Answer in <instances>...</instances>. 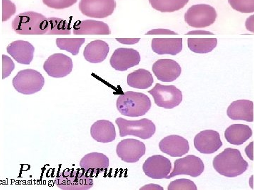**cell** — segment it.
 <instances>
[{"label": "cell", "mask_w": 254, "mask_h": 190, "mask_svg": "<svg viewBox=\"0 0 254 190\" xmlns=\"http://www.w3.org/2000/svg\"><path fill=\"white\" fill-rule=\"evenodd\" d=\"M12 28L20 35H70L71 24L59 18L46 17L33 11L17 15Z\"/></svg>", "instance_id": "1"}, {"label": "cell", "mask_w": 254, "mask_h": 190, "mask_svg": "<svg viewBox=\"0 0 254 190\" xmlns=\"http://www.w3.org/2000/svg\"><path fill=\"white\" fill-rule=\"evenodd\" d=\"M213 168L222 176L235 178L248 169L249 164L239 150L227 148L214 158Z\"/></svg>", "instance_id": "2"}, {"label": "cell", "mask_w": 254, "mask_h": 190, "mask_svg": "<svg viewBox=\"0 0 254 190\" xmlns=\"http://www.w3.org/2000/svg\"><path fill=\"white\" fill-rule=\"evenodd\" d=\"M117 109L119 112L128 117H139L148 113L151 108V101L146 95L133 91H127L118 96Z\"/></svg>", "instance_id": "3"}, {"label": "cell", "mask_w": 254, "mask_h": 190, "mask_svg": "<svg viewBox=\"0 0 254 190\" xmlns=\"http://www.w3.org/2000/svg\"><path fill=\"white\" fill-rule=\"evenodd\" d=\"M55 184L63 190H87L93 186V181L87 173L67 168L58 173L55 178Z\"/></svg>", "instance_id": "4"}, {"label": "cell", "mask_w": 254, "mask_h": 190, "mask_svg": "<svg viewBox=\"0 0 254 190\" xmlns=\"http://www.w3.org/2000/svg\"><path fill=\"white\" fill-rule=\"evenodd\" d=\"M120 130V136H133L141 139H149L156 131V127L153 121L147 118L139 121H128L118 118L115 121Z\"/></svg>", "instance_id": "5"}, {"label": "cell", "mask_w": 254, "mask_h": 190, "mask_svg": "<svg viewBox=\"0 0 254 190\" xmlns=\"http://www.w3.org/2000/svg\"><path fill=\"white\" fill-rule=\"evenodd\" d=\"M216 10L208 4L193 5L185 14V22L195 28L208 27L217 19Z\"/></svg>", "instance_id": "6"}, {"label": "cell", "mask_w": 254, "mask_h": 190, "mask_svg": "<svg viewBox=\"0 0 254 190\" xmlns=\"http://www.w3.org/2000/svg\"><path fill=\"white\" fill-rule=\"evenodd\" d=\"M16 91L23 95H32L41 91L45 84L43 75L33 69L19 71L13 79Z\"/></svg>", "instance_id": "7"}, {"label": "cell", "mask_w": 254, "mask_h": 190, "mask_svg": "<svg viewBox=\"0 0 254 190\" xmlns=\"http://www.w3.org/2000/svg\"><path fill=\"white\" fill-rule=\"evenodd\" d=\"M148 93L153 96L157 106L165 109H173L182 101V92L175 86H163L156 83Z\"/></svg>", "instance_id": "8"}, {"label": "cell", "mask_w": 254, "mask_h": 190, "mask_svg": "<svg viewBox=\"0 0 254 190\" xmlns=\"http://www.w3.org/2000/svg\"><path fill=\"white\" fill-rule=\"evenodd\" d=\"M116 7L115 0H81L79 9L88 17L105 18L111 16Z\"/></svg>", "instance_id": "9"}, {"label": "cell", "mask_w": 254, "mask_h": 190, "mask_svg": "<svg viewBox=\"0 0 254 190\" xmlns=\"http://www.w3.org/2000/svg\"><path fill=\"white\" fill-rule=\"evenodd\" d=\"M145 145L141 141L136 139H125L118 143L117 146V155L122 161L128 163L138 162L140 158L145 154Z\"/></svg>", "instance_id": "10"}, {"label": "cell", "mask_w": 254, "mask_h": 190, "mask_svg": "<svg viewBox=\"0 0 254 190\" xmlns=\"http://www.w3.org/2000/svg\"><path fill=\"white\" fill-rule=\"evenodd\" d=\"M205 169L204 163L199 157L194 155H188L186 157L180 158L175 161L173 172L167 176V179L180 175H187L191 177L200 176Z\"/></svg>", "instance_id": "11"}, {"label": "cell", "mask_w": 254, "mask_h": 190, "mask_svg": "<svg viewBox=\"0 0 254 190\" xmlns=\"http://www.w3.org/2000/svg\"><path fill=\"white\" fill-rule=\"evenodd\" d=\"M72 59L64 54H54L49 56L43 64V69L53 78H64L72 71Z\"/></svg>", "instance_id": "12"}, {"label": "cell", "mask_w": 254, "mask_h": 190, "mask_svg": "<svg viewBox=\"0 0 254 190\" xmlns=\"http://www.w3.org/2000/svg\"><path fill=\"white\" fill-rule=\"evenodd\" d=\"M141 56L139 52L133 49L118 48L114 51L110 63L112 67L116 71H125L130 68L139 64Z\"/></svg>", "instance_id": "13"}, {"label": "cell", "mask_w": 254, "mask_h": 190, "mask_svg": "<svg viewBox=\"0 0 254 190\" xmlns=\"http://www.w3.org/2000/svg\"><path fill=\"white\" fill-rule=\"evenodd\" d=\"M172 164L170 160L162 155H154L143 163V172L153 179H164L170 174Z\"/></svg>", "instance_id": "14"}, {"label": "cell", "mask_w": 254, "mask_h": 190, "mask_svg": "<svg viewBox=\"0 0 254 190\" xmlns=\"http://www.w3.org/2000/svg\"><path fill=\"white\" fill-rule=\"evenodd\" d=\"M194 146L201 154H214L222 146L220 134L213 130L201 131L195 137Z\"/></svg>", "instance_id": "15"}, {"label": "cell", "mask_w": 254, "mask_h": 190, "mask_svg": "<svg viewBox=\"0 0 254 190\" xmlns=\"http://www.w3.org/2000/svg\"><path fill=\"white\" fill-rule=\"evenodd\" d=\"M160 151L172 157H181L190 151L188 141L183 137L171 135L161 140L159 144Z\"/></svg>", "instance_id": "16"}, {"label": "cell", "mask_w": 254, "mask_h": 190, "mask_svg": "<svg viewBox=\"0 0 254 190\" xmlns=\"http://www.w3.org/2000/svg\"><path fill=\"white\" fill-rule=\"evenodd\" d=\"M153 73L158 80L163 82H173L180 77L181 66L172 59H159L153 64Z\"/></svg>", "instance_id": "17"}, {"label": "cell", "mask_w": 254, "mask_h": 190, "mask_svg": "<svg viewBox=\"0 0 254 190\" xmlns=\"http://www.w3.org/2000/svg\"><path fill=\"white\" fill-rule=\"evenodd\" d=\"M80 167L87 174L95 176L108 169L109 158L100 153H91L83 156L80 161Z\"/></svg>", "instance_id": "18"}, {"label": "cell", "mask_w": 254, "mask_h": 190, "mask_svg": "<svg viewBox=\"0 0 254 190\" xmlns=\"http://www.w3.org/2000/svg\"><path fill=\"white\" fill-rule=\"evenodd\" d=\"M8 54L11 55L18 63L29 65L34 56L35 48L29 42L16 41L7 47Z\"/></svg>", "instance_id": "19"}, {"label": "cell", "mask_w": 254, "mask_h": 190, "mask_svg": "<svg viewBox=\"0 0 254 190\" xmlns=\"http://www.w3.org/2000/svg\"><path fill=\"white\" fill-rule=\"evenodd\" d=\"M254 105L250 100H237L234 101L227 109L228 117L233 121H245L252 122L254 121Z\"/></svg>", "instance_id": "20"}, {"label": "cell", "mask_w": 254, "mask_h": 190, "mask_svg": "<svg viewBox=\"0 0 254 190\" xmlns=\"http://www.w3.org/2000/svg\"><path fill=\"white\" fill-rule=\"evenodd\" d=\"M109 51V45L106 42L96 40L87 45L83 51V56L88 62L101 63L106 59Z\"/></svg>", "instance_id": "21"}, {"label": "cell", "mask_w": 254, "mask_h": 190, "mask_svg": "<svg viewBox=\"0 0 254 190\" xmlns=\"http://www.w3.org/2000/svg\"><path fill=\"white\" fill-rule=\"evenodd\" d=\"M92 138L100 143H110L115 141L116 131L113 123L101 120L93 123L91 128Z\"/></svg>", "instance_id": "22"}, {"label": "cell", "mask_w": 254, "mask_h": 190, "mask_svg": "<svg viewBox=\"0 0 254 190\" xmlns=\"http://www.w3.org/2000/svg\"><path fill=\"white\" fill-rule=\"evenodd\" d=\"M152 49L159 55L180 54L182 50V38H154L152 40Z\"/></svg>", "instance_id": "23"}, {"label": "cell", "mask_w": 254, "mask_h": 190, "mask_svg": "<svg viewBox=\"0 0 254 190\" xmlns=\"http://www.w3.org/2000/svg\"><path fill=\"white\" fill-rule=\"evenodd\" d=\"M75 35H109L110 30L107 23L94 20L78 21L73 25Z\"/></svg>", "instance_id": "24"}, {"label": "cell", "mask_w": 254, "mask_h": 190, "mask_svg": "<svg viewBox=\"0 0 254 190\" xmlns=\"http://www.w3.org/2000/svg\"><path fill=\"white\" fill-rule=\"evenodd\" d=\"M252 136L250 127L244 124H233L227 128L225 138L230 144L240 146Z\"/></svg>", "instance_id": "25"}, {"label": "cell", "mask_w": 254, "mask_h": 190, "mask_svg": "<svg viewBox=\"0 0 254 190\" xmlns=\"http://www.w3.org/2000/svg\"><path fill=\"white\" fill-rule=\"evenodd\" d=\"M153 76L150 71L140 68L128 74L127 76V83L132 88L138 89H147L153 85Z\"/></svg>", "instance_id": "26"}, {"label": "cell", "mask_w": 254, "mask_h": 190, "mask_svg": "<svg viewBox=\"0 0 254 190\" xmlns=\"http://www.w3.org/2000/svg\"><path fill=\"white\" fill-rule=\"evenodd\" d=\"M188 48L196 54H208L216 48L218 40L216 38H189Z\"/></svg>", "instance_id": "27"}, {"label": "cell", "mask_w": 254, "mask_h": 190, "mask_svg": "<svg viewBox=\"0 0 254 190\" xmlns=\"http://www.w3.org/2000/svg\"><path fill=\"white\" fill-rule=\"evenodd\" d=\"M189 0H149L153 9L162 13H172L183 9Z\"/></svg>", "instance_id": "28"}, {"label": "cell", "mask_w": 254, "mask_h": 190, "mask_svg": "<svg viewBox=\"0 0 254 190\" xmlns=\"http://www.w3.org/2000/svg\"><path fill=\"white\" fill-rule=\"evenodd\" d=\"M85 41V38H57L55 42L60 50H64L73 56H76Z\"/></svg>", "instance_id": "29"}, {"label": "cell", "mask_w": 254, "mask_h": 190, "mask_svg": "<svg viewBox=\"0 0 254 190\" xmlns=\"http://www.w3.org/2000/svg\"><path fill=\"white\" fill-rule=\"evenodd\" d=\"M229 4L235 11L243 14L254 12V0H228Z\"/></svg>", "instance_id": "30"}, {"label": "cell", "mask_w": 254, "mask_h": 190, "mask_svg": "<svg viewBox=\"0 0 254 190\" xmlns=\"http://www.w3.org/2000/svg\"><path fill=\"white\" fill-rule=\"evenodd\" d=\"M169 190H196L197 187L195 183L190 180L181 178L172 181L169 185Z\"/></svg>", "instance_id": "31"}, {"label": "cell", "mask_w": 254, "mask_h": 190, "mask_svg": "<svg viewBox=\"0 0 254 190\" xmlns=\"http://www.w3.org/2000/svg\"><path fill=\"white\" fill-rule=\"evenodd\" d=\"M78 0H43L44 5L55 9H64L71 7Z\"/></svg>", "instance_id": "32"}, {"label": "cell", "mask_w": 254, "mask_h": 190, "mask_svg": "<svg viewBox=\"0 0 254 190\" xmlns=\"http://www.w3.org/2000/svg\"><path fill=\"white\" fill-rule=\"evenodd\" d=\"M16 11V7L14 3L9 0H2V21L9 19Z\"/></svg>", "instance_id": "33"}, {"label": "cell", "mask_w": 254, "mask_h": 190, "mask_svg": "<svg viewBox=\"0 0 254 190\" xmlns=\"http://www.w3.org/2000/svg\"><path fill=\"white\" fill-rule=\"evenodd\" d=\"M15 68L14 61L9 56L2 55V79L9 77Z\"/></svg>", "instance_id": "34"}, {"label": "cell", "mask_w": 254, "mask_h": 190, "mask_svg": "<svg viewBox=\"0 0 254 190\" xmlns=\"http://www.w3.org/2000/svg\"><path fill=\"white\" fill-rule=\"evenodd\" d=\"M148 35H176L175 32L169 29H153L146 33Z\"/></svg>", "instance_id": "35"}, {"label": "cell", "mask_w": 254, "mask_h": 190, "mask_svg": "<svg viewBox=\"0 0 254 190\" xmlns=\"http://www.w3.org/2000/svg\"><path fill=\"white\" fill-rule=\"evenodd\" d=\"M140 38H116V41L122 44L133 45L140 41Z\"/></svg>", "instance_id": "36"}, {"label": "cell", "mask_w": 254, "mask_h": 190, "mask_svg": "<svg viewBox=\"0 0 254 190\" xmlns=\"http://www.w3.org/2000/svg\"><path fill=\"white\" fill-rule=\"evenodd\" d=\"M246 28L248 31L254 32V16H250L246 21Z\"/></svg>", "instance_id": "37"}, {"label": "cell", "mask_w": 254, "mask_h": 190, "mask_svg": "<svg viewBox=\"0 0 254 190\" xmlns=\"http://www.w3.org/2000/svg\"><path fill=\"white\" fill-rule=\"evenodd\" d=\"M253 142H251L249 146H247V147L246 148L245 151L246 154H247V156L250 158V160L253 161Z\"/></svg>", "instance_id": "38"}, {"label": "cell", "mask_w": 254, "mask_h": 190, "mask_svg": "<svg viewBox=\"0 0 254 190\" xmlns=\"http://www.w3.org/2000/svg\"><path fill=\"white\" fill-rule=\"evenodd\" d=\"M188 35H213V33L209 31H199V30H196V31H190L187 33Z\"/></svg>", "instance_id": "39"}]
</instances>
